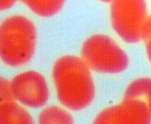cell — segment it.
I'll return each instance as SVG.
<instances>
[{"label": "cell", "mask_w": 151, "mask_h": 124, "mask_svg": "<svg viewBox=\"0 0 151 124\" xmlns=\"http://www.w3.org/2000/svg\"><path fill=\"white\" fill-rule=\"evenodd\" d=\"M1 124H32V118L20 104L14 100L1 102Z\"/></svg>", "instance_id": "6"}, {"label": "cell", "mask_w": 151, "mask_h": 124, "mask_svg": "<svg viewBox=\"0 0 151 124\" xmlns=\"http://www.w3.org/2000/svg\"><path fill=\"white\" fill-rule=\"evenodd\" d=\"M17 0H0V9L1 10H7L12 7Z\"/></svg>", "instance_id": "10"}, {"label": "cell", "mask_w": 151, "mask_h": 124, "mask_svg": "<svg viewBox=\"0 0 151 124\" xmlns=\"http://www.w3.org/2000/svg\"><path fill=\"white\" fill-rule=\"evenodd\" d=\"M10 83L14 99L22 105L39 108L48 102V84L40 73L24 71L14 76Z\"/></svg>", "instance_id": "5"}, {"label": "cell", "mask_w": 151, "mask_h": 124, "mask_svg": "<svg viewBox=\"0 0 151 124\" xmlns=\"http://www.w3.org/2000/svg\"><path fill=\"white\" fill-rule=\"evenodd\" d=\"M0 100L1 102L15 100L10 86V83L6 79L0 80Z\"/></svg>", "instance_id": "9"}, {"label": "cell", "mask_w": 151, "mask_h": 124, "mask_svg": "<svg viewBox=\"0 0 151 124\" xmlns=\"http://www.w3.org/2000/svg\"><path fill=\"white\" fill-rule=\"evenodd\" d=\"M110 16L114 31L124 41L137 42L144 36L148 20L145 0H114Z\"/></svg>", "instance_id": "4"}, {"label": "cell", "mask_w": 151, "mask_h": 124, "mask_svg": "<svg viewBox=\"0 0 151 124\" xmlns=\"http://www.w3.org/2000/svg\"><path fill=\"white\" fill-rule=\"evenodd\" d=\"M36 42L34 24L19 14L7 16L0 26V56L8 66L21 67L34 54Z\"/></svg>", "instance_id": "2"}, {"label": "cell", "mask_w": 151, "mask_h": 124, "mask_svg": "<svg viewBox=\"0 0 151 124\" xmlns=\"http://www.w3.org/2000/svg\"><path fill=\"white\" fill-rule=\"evenodd\" d=\"M81 58L89 69L101 73H116L124 70L127 56L110 37L95 34L83 43Z\"/></svg>", "instance_id": "3"}, {"label": "cell", "mask_w": 151, "mask_h": 124, "mask_svg": "<svg viewBox=\"0 0 151 124\" xmlns=\"http://www.w3.org/2000/svg\"><path fill=\"white\" fill-rule=\"evenodd\" d=\"M40 124H73V118L61 107L50 105L41 110L38 117Z\"/></svg>", "instance_id": "8"}, {"label": "cell", "mask_w": 151, "mask_h": 124, "mask_svg": "<svg viewBox=\"0 0 151 124\" xmlns=\"http://www.w3.org/2000/svg\"><path fill=\"white\" fill-rule=\"evenodd\" d=\"M98 1H100L103 2H105V3H108V2H110L111 3L114 0H98Z\"/></svg>", "instance_id": "11"}, {"label": "cell", "mask_w": 151, "mask_h": 124, "mask_svg": "<svg viewBox=\"0 0 151 124\" xmlns=\"http://www.w3.org/2000/svg\"><path fill=\"white\" fill-rule=\"evenodd\" d=\"M34 14L40 17H50L58 13L65 0H21Z\"/></svg>", "instance_id": "7"}, {"label": "cell", "mask_w": 151, "mask_h": 124, "mask_svg": "<svg viewBox=\"0 0 151 124\" xmlns=\"http://www.w3.org/2000/svg\"><path fill=\"white\" fill-rule=\"evenodd\" d=\"M89 68L81 58L67 55L54 63L52 76L57 98L65 108L82 110L95 96V85Z\"/></svg>", "instance_id": "1"}]
</instances>
